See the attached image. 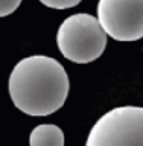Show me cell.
<instances>
[{
	"mask_svg": "<svg viewBox=\"0 0 143 146\" xmlns=\"http://www.w3.org/2000/svg\"><path fill=\"white\" fill-rule=\"evenodd\" d=\"M8 90L20 111L27 116H49L66 102L69 76L55 58L34 55L15 64L9 75Z\"/></svg>",
	"mask_w": 143,
	"mask_h": 146,
	"instance_id": "obj_1",
	"label": "cell"
},
{
	"mask_svg": "<svg viewBox=\"0 0 143 146\" xmlns=\"http://www.w3.org/2000/svg\"><path fill=\"white\" fill-rule=\"evenodd\" d=\"M29 146H64V132L57 125H38L29 135Z\"/></svg>",
	"mask_w": 143,
	"mask_h": 146,
	"instance_id": "obj_5",
	"label": "cell"
},
{
	"mask_svg": "<svg viewBox=\"0 0 143 146\" xmlns=\"http://www.w3.org/2000/svg\"><path fill=\"white\" fill-rule=\"evenodd\" d=\"M98 20L116 41L143 38V0H99Z\"/></svg>",
	"mask_w": 143,
	"mask_h": 146,
	"instance_id": "obj_4",
	"label": "cell"
},
{
	"mask_svg": "<svg viewBox=\"0 0 143 146\" xmlns=\"http://www.w3.org/2000/svg\"><path fill=\"white\" fill-rule=\"evenodd\" d=\"M85 146H143V107H117L91 126Z\"/></svg>",
	"mask_w": 143,
	"mask_h": 146,
	"instance_id": "obj_3",
	"label": "cell"
},
{
	"mask_svg": "<svg viewBox=\"0 0 143 146\" xmlns=\"http://www.w3.org/2000/svg\"><path fill=\"white\" fill-rule=\"evenodd\" d=\"M20 3L21 0H0V17H6L9 14L15 12Z\"/></svg>",
	"mask_w": 143,
	"mask_h": 146,
	"instance_id": "obj_7",
	"label": "cell"
},
{
	"mask_svg": "<svg viewBox=\"0 0 143 146\" xmlns=\"http://www.w3.org/2000/svg\"><path fill=\"white\" fill-rule=\"evenodd\" d=\"M44 6L52 8V9H69L76 5H79L82 0H40Z\"/></svg>",
	"mask_w": 143,
	"mask_h": 146,
	"instance_id": "obj_6",
	"label": "cell"
},
{
	"mask_svg": "<svg viewBox=\"0 0 143 146\" xmlns=\"http://www.w3.org/2000/svg\"><path fill=\"white\" fill-rule=\"evenodd\" d=\"M107 34L91 14L67 17L57 32V46L64 58L76 64L96 61L107 47Z\"/></svg>",
	"mask_w": 143,
	"mask_h": 146,
	"instance_id": "obj_2",
	"label": "cell"
}]
</instances>
